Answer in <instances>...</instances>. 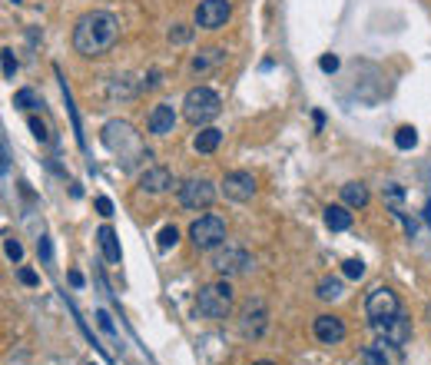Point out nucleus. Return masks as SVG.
Listing matches in <instances>:
<instances>
[{"mask_svg": "<svg viewBox=\"0 0 431 365\" xmlns=\"http://www.w3.org/2000/svg\"><path fill=\"white\" fill-rule=\"evenodd\" d=\"M120 37V20L110 10H90L73 27V50L80 57H103Z\"/></svg>", "mask_w": 431, "mask_h": 365, "instance_id": "f257e3e1", "label": "nucleus"}, {"mask_svg": "<svg viewBox=\"0 0 431 365\" xmlns=\"http://www.w3.org/2000/svg\"><path fill=\"white\" fill-rule=\"evenodd\" d=\"M219 110H222V100H219V93L209 87H192L189 93H186V100H182V116H186L192 126L212 123V120L219 116Z\"/></svg>", "mask_w": 431, "mask_h": 365, "instance_id": "f03ea898", "label": "nucleus"}, {"mask_svg": "<svg viewBox=\"0 0 431 365\" xmlns=\"http://www.w3.org/2000/svg\"><path fill=\"white\" fill-rule=\"evenodd\" d=\"M232 309V286L229 282H209L196 296V316L199 319H226Z\"/></svg>", "mask_w": 431, "mask_h": 365, "instance_id": "7ed1b4c3", "label": "nucleus"}, {"mask_svg": "<svg viewBox=\"0 0 431 365\" xmlns=\"http://www.w3.org/2000/svg\"><path fill=\"white\" fill-rule=\"evenodd\" d=\"M189 240L196 250L209 252V250H219L222 242H226V220L222 216H199V220L189 226Z\"/></svg>", "mask_w": 431, "mask_h": 365, "instance_id": "20e7f679", "label": "nucleus"}, {"mask_svg": "<svg viewBox=\"0 0 431 365\" xmlns=\"http://www.w3.org/2000/svg\"><path fill=\"white\" fill-rule=\"evenodd\" d=\"M100 140H103V146L110 150V153H116V156H123L126 150L143 153V150H140V140H136V133H133V126L123 123V120H110V123L103 126Z\"/></svg>", "mask_w": 431, "mask_h": 365, "instance_id": "39448f33", "label": "nucleus"}, {"mask_svg": "<svg viewBox=\"0 0 431 365\" xmlns=\"http://www.w3.org/2000/svg\"><path fill=\"white\" fill-rule=\"evenodd\" d=\"M212 200H216V190H212L209 180L202 176H192L180 186V206L182 210H209Z\"/></svg>", "mask_w": 431, "mask_h": 365, "instance_id": "423d86ee", "label": "nucleus"}, {"mask_svg": "<svg viewBox=\"0 0 431 365\" xmlns=\"http://www.w3.org/2000/svg\"><path fill=\"white\" fill-rule=\"evenodd\" d=\"M365 312H368L372 322H378V319H392V316L402 312V302H398V296H395L392 289L378 286V289L368 292V299H365Z\"/></svg>", "mask_w": 431, "mask_h": 365, "instance_id": "0eeeda50", "label": "nucleus"}, {"mask_svg": "<svg viewBox=\"0 0 431 365\" xmlns=\"http://www.w3.org/2000/svg\"><path fill=\"white\" fill-rule=\"evenodd\" d=\"M256 176L246 173V170H232V173L222 176V196L236 202H249L256 196Z\"/></svg>", "mask_w": 431, "mask_h": 365, "instance_id": "6e6552de", "label": "nucleus"}, {"mask_svg": "<svg viewBox=\"0 0 431 365\" xmlns=\"http://www.w3.org/2000/svg\"><path fill=\"white\" fill-rule=\"evenodd\" d=\"M229 14H232L229 0H199V7H196V27L219 30V27H226Z\"/></svg>", "mask_w": 431, "mask_h": 365, "instance_id": "1a4fd4ad", "label": "nucleus"}, {"mask_svg": "<svg viewBox=\"0 0 431 365\" xmlns=\"http://www.w3.org/2000/svg\"><path fill=\"white\" fill-rule=\"evenodd\" d=\"M372 329L382 339L395 342V346H405V342L412 339V319L405 316V312H398V316H392V319H378V322H372Z\"/></svg>", "mask_w": 431, "mask_h": 365, "instance_id": "9d476101", "label": "nucleus"}, {"mask_svg": "<svg viewBox=\"0 0 431 365\" xmlns=\"http://www.w3.org/2000/svg\"><path fill=\"white\" fill-rule=\"evenodd\" d=\"M362 365H402V346L378 339V342L362 349Z\"/></svg>", "mask_w": 431, "mask_h": 365, "instance_id": "9b49d317", "label": "nucleus"}, {"mask_svg": "<svg viewBox=\"0 0 431 365\" xmlns=\"http://www.w3.org/2000/svg\"><path fill=\"white\" fill-rule=\"evenodd\" d=\"M266 326H269V312H266V306L262 302H246L242 306V319H239V332L246 339H259L262 332H266Z\"/></svg>", "mask_w": 431, "mask_h": 365, "instance_id": "f8f14e48", "label": "nucleus"}, {"mask_svg": "<svg viewBox=\"0 0 431 365\" xmlns=\"http://www.w3.org/2000/svg\"><path fill=\"white\" fill-rule=\"evenodd\" d=\"M212 269L222 272V276H242V272L252 269V256L246 250H226L212 259Z\"/></svg>", "mask_w": 431, "mask_h": 365, "instance_id": "ddd939ff", "label": "nucleus"}, {"mask_svg": "<svg viewBox=\"0 0 431 365\" xmlns=\"http://www.w3.org/2000/svg\"><path fill=\"white\" fill-rule=\"evenodd\" d=\"M312 332H316V339L322 342V346H338L345 339V322L338 316H318L316 326H312Z\"/></svg>", "mask_w": 431, "mask_h": 365, "instance_id": "4468645a", "label": "nucleus"}, {"mask_svg": "<svg viewBox=\"0 0 431 365\" xmlns=\"http://www.w3.org/2000/svg\"><path fill=\"white\" fill-rule=\"evenodd\" d=\"M146 126H150V133L153 136H170L172 126H176V110H172L170 103H156L153 110H150Z\"/></svg>", "mask_w": 431, "mask_h": 365, "instance_id": "2eb2a0df", "label": "nucleus"}, {"mask_svg": "<svg viewBox=\"0 0 431 365\" xmlns=\"http://www.w3.org/2000/svg\"><path fill=\"white\" fill-rule=\"evenodd\" d=\"M172 186V173L166 166H153V170H146L140 176V190L143 192H166Z\"/></svg>", "mask_w": 431, "mask_h": 365, "instance_id": "dca6fc26", "label": "nucleus"}, {"mask_svg": "<svg viewBox=\"0 0 431 365\" xmlns=\"http://www.w3.org/2000/svg\"><path fill=\"white\" fill-rule=\"evenodd\" d=\"M219 143H222V130H216V126H202L199 133H196V140H192L196 153H216Z\"/></svg>", "mask_w": 431, "mask_h": 365, "instance_id": "f3484780", "label": "nucleus"}, {"mask_svg": "<svg viewBox=\"0 0 431 365\" xmlns=\"http://www.w3.org/2000/svg\"><path fill=\"white\" fill-rule=\"evenodd\" d=\"M96 242H100V250H103L106 262H120V242H116V232L110 230V226H100V232H96Z\"/></svg>", "mask_w": 431, "mask_h": 365, "instance_id": "a211bd4d", "label": "nucleus"}, {"mask_svg": "<svg viewBox=\"0 0 431 365\" xmlns=\"http://www.w3.org/2000/svg\"><path fill=\"white\" fill-rule=\"evenodd\" d=\"M222 60H226V50H222V47H209V50H202V53H196V57H192V70H196V73H206V70L219 67Z\"/></svg>", "mask_w": 431, "mask_h": 365, "instance_id": "6ab92c4d", "label": "nucleus"}, {"mask_svg": "<svg viewBox=\"0 0 431 365\" xmlns=\"http://www.w3.org/2000/svg\"><path fill=\"white\" fill-rule=\"evenodd\" d=\"M342 202L345 206H352V210L368 206V190H365V182H345L342 186Z\"/></svg>", "mask_w": 431, "mask_h": 365, "instance_id": "aec40b11", "label": "nucleus"}, {"mask_svg": "<svg viewBox=\"0 0 431 365\" xmlns=\"http://www.w3.org/2000/svg\"><path fill=\"white\" fill-rule=\"evenodd\" d=\"M326 226L332 232L348 230V226H352V212H348V206H328L326 210Z\"/></svg>", "mask_w": 431, "mask_h": 365, "instance_id": "412c9836", "label": "nucleus"}, {"mask_svg": "<svg viewBox=\"0 0 431 365\" xmlns=\"http://www.w3.org/2000/svg\"><path fill=\"white\" fill-rule=\"evenodd\" d=\"M395 146H398V150H415V146H418V130H415V126H398Z\"/></svg>", "mask_w": 431, "mask_h": 365, "instance_id": "4be33fe9", "label": "nucleus"}, {"mask_svg": "<svg viewBox=\"0 0 431 365\" xmlns=\"http://www.w3.org/2000/svg\"><path fill=\"white\" fill-rule=\"evenodd\" d=\"M342 292L345 289L338 279H322V282H318V299H338Z\"/></svg>", "mask_w": 431, "mask_h": 365, "instance_id": "5701e85b", "label": "nucleus"}, {"mask_svg": "<svg viewBox=\"0 0 431 365\" xmlns=\"http://www.w3.org/2000/svg\"><path fill=\"white\" fill-rule=\"evenodd\" d=\"M14 106H20V110H33V106H40V100H37L33 90H17V93H14Z\"/></svg>", "mask_w": 431, "mask_h": 365, "instance_id": "b1692460", "label": "nucleus"}, {"mask_svg": "<svg viewBox=\"0 0 431 365\" xmlns=\"http://www.w3.org/2000/svg\"><path fill=\"white\" fill-rule=\"evenodd\" d=\"M156 240H160V250H172V246L180 242V232H176V226H163Z\"/></svg>", "mask_w": 431, "mask_h": 365, "instance_id": "393cba45", "label": "nucleus"}, {"mask_svg": "<svg viewBox=\"0 0 431 365\" xmlns=\"http://www.w3.org/2000/svg\"><path fill=\"white\" fill-rule=\"evenodd\" d=\"M0 57H4V80H14V73H17V57H14V50L4 47Z\"/></svg>", "mask_w": 431, "mask_h": 365, "instance_id": "a878e982", "label": "nucleus"}, {"mask_svg": "<svg viewBox=\"0 0 431 365\" xmlns=\"http://www.w3.org/2000/svg\"><path fill=\"white\" fill-rule=\"evenodd\" d=\"M342 272H345L348 279H362V276H365V262H362V259H345V262H342Z\"/></svg>", "mask_w": 431, "mask_h": 365, "instance_id": "bb28decb", "label": "nucleus"}, {"mask_svg": "<svg viewBox=\"0 0 431 365\" xmlns=\"http://www.w3.org/2000/svg\"><path fill=\"white\" fill-rule=\"evenodd\" d=\"M4 250H7V259H14V262L24 259V246H20L14 236H7V240H4Z\"/></svg>", "mask_w": 431, "mask_h": 365, "instance_id": "cd10ccee", "label": "nucleus"}, {"mask_svg": "<svg viewBox=\"0 0 431 365\" xmlns=\"http://www.w3.org/2000/svg\"><path fill=\"white\" fill-rule=\"evenodd\" d=\"M30 130H33V136H37L40 143H47V140H50V133H47V123H40L37 116H30Z\"/></svg>", "mask_w": 431, "mask_h": 365, "instance_id": "c85d7f7f", "label": "nucleus"}, {"mask_svg": "<svg viewBox=\"0 0 431 365\" xmlns=\"http://www.w3.org/2000/svg\"><path fill=\"white\" fill-rule=\"evenodd\" d=\"M318 67L326 70V73H336V70H338V57H336V53H326V57L318 60Z\"/></svg>", "mask_w": 431, "mask_h": 365, "instance_id": "c756f323", "label": "nucleus"}, {"mask_svg": "<svg viewBox=\"0 0 431 365\" xmlns=\"http://www.w3.org/2000/svg\"><path fill=\"white\" fill-rule=\"evenodd\" d=\"M189 34H192L189 27H172L170 30V40H172V43H186V40H189Z\"/></svg>", "mask_w": 431, "mask_h": 365, "instance_id": "7c9ffc66", "label": "nucleus"}, {"mask_svg": "<svg viewBox=\"0 0 431 365\" xmlns=\"http://www.w3.org/2000/svg\"><path fill=\"white\" fill-rule=\"evenodd\" d=\"M37 252H40V259H43V262H53V250H50V240H47V236L37 242Z\"/></svg>", "mask_w": 431, "mask_h": 365, "instance_id": "2f4dec72", "label": "nucleus"}, {"mask_svg": "<svg viewBox=\"0 0 431 365\" xmlns=\"http://www.w3.org/2000/svg\"><path fill=\"white\" fill-rule=\"evenodd\" d=\"M96 210H100V216H113V202L106 200V196H100L96 200Z\"/></svg>", "mask_w": 431, "mask_h": 365, "instance_id": "473e14b6", "label": "nucleus"}, {"mask_svg": "<svg viewBox=\"0 0 431 365\" xmlns=\"http://www.w3.org/2000/svg\"><path fill=\"white\" fill-rule=\"evenodd\" d=\"M17 276H20V282H24V286H37V272H33V269H20Z\"/></svg>", "mask_w": 431, "mask_h": 365, "instance_id": "72a5a7b5", "label": "nucleus"}, {"mask_svg": "<svg viewBox=\"0 0 431 365\" xmlns=\"http://www.w3.org/2000/svg\"><path fill=\"white\" fill-rule=\"evenodd\" d=\"M100 329H103V332H113V322H110V316H106V312H100Z\"/></svg>", "mask_w": 431, "mask_h": 365, "instance_id": "f704fd0d", "label": "nucleus"}, {"mask_svg": "<svg viewBox=\"0 0 431 365\" xmlns=\"http://www.w3.org/2000/svg\"><path fill=\"white\" fill-rule=\"evenodd\" d=\"M70 282H73V286H83V276H80V272H70Z\"/></svg>", "mask_w": 431, "mask_h": 365, "instance_id": "c9c22d12", "label": "nucleus"}, {"mask_svg": "<svg viewBox=\"0 0 431 365\" xmlns=\"http://www.w3.org/2000/svg\"><path fill=\"white\" fill-rule=\"evenodd\" d=\"M252 365H272V362H252Z\"/></svg>", "mask_w": 431, "mask_h": 365, "instance_id": "e433bc0d", "label": "nucleus"}, {"mask_svg": "<svg viewBox=\"0 0 431 365\" xmlns=\"http://www.w3.org/2000/svg\"><path fill=\"white\" fill-rule=\"evenodd\" d=\"M14 4H20V0H14Z\"/></svg>", "mask_w": 431, "mask_h": 365, "instance_id": "4c0bfd02", "label": "nucleus"}]
</instances>
